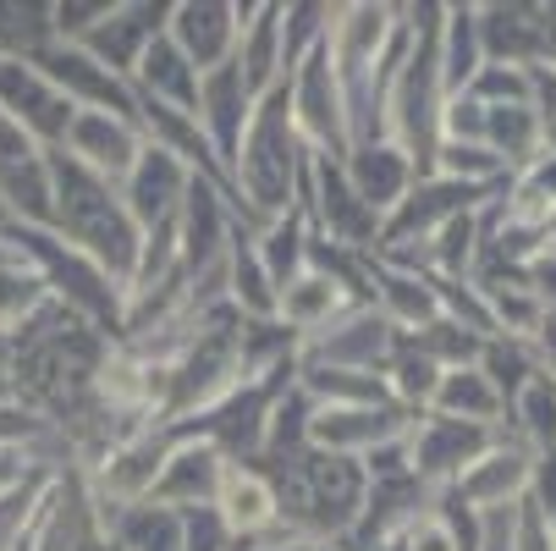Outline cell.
I'll use <instances>...</instances> for the list:
<instances>
[{"mask_svg": "<svg viewBox=\"0 0 556 551\" xmlns=\"http://www.w3.org/2000/svg\"><path fill=\"white\" fill-rule=\"evenodd\" d=\"M215 513L220 524L231 529V540H265L281 529V508H276V486L260 475L254 463H226V475H220V491H215Z\"/></svg>", "mask_w": 556, "mask_h": 551, "instance_id": "obj_23", "label": "cell"}, {"mask_svg": "<svg viewBox=\"0 0 556 551\" xmlns=\"http://www.w3.org/2000/svg\"><path fill=\"white\" fill-rule=\"evenodd\" d=\"M414 342H419V353L425 359H435L441 370H463V364H473L480 359V348H485V337H473V331H463L457 321H430L425 331H414Z\"/></svg>", "mask_w": 556, "mask_h": 551, "instance_id": "obj_39", "label": "cell"}, {"mask_svg": "<svg viewBox=\"0 0 556 551\" xmlns=\"http://www.w3.org/2000/svg\"><path fill=\"white\" fill-rule=\"evenodd\" d=\"M308 243H314V226H308V210H303V204H292L281 221H265V226L254 231L260 265L270 271L276 292H281L292 276H303V271H308Z\"/></svg>", "mask_w": 556, "mask_h": 551, "instance_id": "obj_29", "label": "cell"}, {"mask_svg": "<svg viewBox=\"0 0 556 551\" xmlns=\"http://www.w3.org/2000/svg\"><path fill=\"white\" fill-rule=\"evenodd\" d=\"M50 231L61 243H72L77 254H89L122 292L132 281L138 249H143V231L132 226L122 188L89 177L84 166H72L66 154H55V210H50Z\"/></svg>", "mask_w": 556, "mask_h": 551, "instance_id": "obj_3", "label": "cell"}, {"mask_svg": "<svg viewBox=\"0 0 556 551\" xmlns=\"http://www.w3.org/2000/svg\"><path fill=\"white\" fill-rule=\"evenodd\" d=\"M529 475H534V452L523 441H496L468 475L452 486V497L468 508V513H502V508H518L529 497Z\"/></svg>", "mask_w": 556, "mask_h": 551, "instance_id": "obj_22", "label": "cell"}, {"mask_svg": "<svg viewBox=\"0 0 556 551\" xmlns=\"http://www.w3.org/2000/svg\"><path fill=\"white\" fill-rule=\"evenodd\" d=\"M7 243L39 271V281L50 287L55 303H66L77 321H89L100 326L111 342H122V314H127V292L89 260V254H77L72 243H61L50 226H12L7 231Z\"/></svg>", "mask_w": 556, "mask_h": 551, "instance_id": "obj_5", "label": "cell"}, {"mask_svg": "<svg viewBox=\"0 0 556 551\" xmlns=\"http://www.w3.org/2000/svg\"><path fill=\"white\" fill-rule=\"evenodd\" d=\"M220 292H226V309L237 314V321L249 326H276V281L270 271L260 265V249H254V231L237 226L231 243H226V265H220Z\"/></svg>", "mask_w": 556, "mask_h": 551, "instance_id": "obj_25", "label": "cell"}, {"mask_svg": "<svg viewBox=\"0 0 556 551\" xmlns=\"http://www.w3.org/2000/svg\"><path fill=\"white\" fill-rule=\"evenodd\" d=\"M220 475H226V458L193 436V430H177L166 463H161V480H154L149 502L154 508H172V513H199V508H215V491H220Z\"/></svg>", "mask_w": 556, "mask_h": 551, "instance_id": "obj_19", "label": "cell"}, {"mask_svg": "<svg viewBox=\"0 0 556 551\" xmlns=\"http://www.w3.org/2000/svg\"><path fill=\"white\" fill-rule=\"evenodd\" d=\"M303 172H308V149L292 127L287 84H276L254 105V122H249L243 143H237V161H231L237 221H243L249 231H260L265 221H281L303 193Z\"/></svg>", "mask_w": 556, "mask_h": 551, "instance_id": "obj_1", "label": "cell"}, {"mask_svg": "<svg viewBox=\"0 0 556 551\" xmlns=\"http://www.w3.org/2000/svg\"><path fill=\"white\" fill-rule=\"evenodd\" d=\"M166 23H172V0H116V7L77 39V50H89L100 66H111L116 77L132 84L138 55L166 34Z\"/></svg>", "mask_w": 556, "mask_h": 551, "instance_id": "obj_15", "label": "cell"}, {"mask_svg": "<svg viewBox=\"0 0 556 551\" xmlns=\"http://www.w3.org/2000/svg\"><path fill=\"white\" fill-rule=\"evenodd\" d=\"M23 551H28V546H23Z\"/></svg>", "mask_w": 556, "mask_h": 551, "instance_id": "obj_47", "label": "cell"}, {"mask_svg": "<svg viewBox=\"0 0 556 551\" xmlns=\"http://www.w3.org/2000/svg\"><path fill=\"white\" fill-rule=\"evenodd\" d=\"M473 370H480V375L496 386L502 403H513L518 391L540 375V353H534L529 337H485V348H480V359H473Z\"/></svg>", "mask_w": 556, "mask_h": 551, "instance_id": "obj_35", "label": "cell"}, {"mask_svg": "<svg viewBox=\"0 0 556 551\" xmlns=\"http://www.w3.org/2000/svg\"><path fill=\"white\" fill-rule=\"evenodd\" d=\"M28 551H111V529H105L77 463H66L50 480L45 508H39L34 535H28Z\"/></svg>", "mask_w": 556, "mask_h": 551, "instance_id": "obj_11", "label": "cell"}, {"mask_svg": "<svg viewBox=\"0 0 556 551\" xmlns=\"http://www.w3.org/2000/svg\"><path fill=\"white\" fill-rule=\"evenodd\" d=\"M414 414H403L396 403L380 409H314L308 414V447L337 452V458H369L375 447L408 436Z\"/></svg>", "mask_w": 556, "mask_h": 551, "instance_id": "obj_21", "label": "cell"}, {"mask_svg": "<svg viewBox=\"0 0 556 551\" xmlns=\"http://www.w3.org/2000/svg\"><path fill=\"white\" fill-rule=\"evenodd\" d=\"M143 143H149V138H143L138 122H127V116H111V111H77L55 154H66V161H72V166H84L89 177L122 188V177L138 166Z\"/></svg>", "mask_w": 556, "mask_h": 551, "instance_id": "obj_13", "label": "cell"}, {"mask_svg": "<svg viewBox=\"0 0 556 551\" xmlns=\"http://www.w3.org/2000/svg\"><path fill=\"white\" fill-rule=\"evenodd\" d=\"M529 342H534V353H540V370L556 380V309H545V321H540V331H534Z\"/></svg>", "mask_w": 556, "mask_h": 551, "instance_id": "obj_42", "label": "cell"}, {"mask_svg": "<svg viewBox=\"0 0 556 551\" xmlns=\"http://www.w3.org/2000/svg\"><path fill=\"white\" fill-rule=\"evenodd\" d=\"M237 72H243V84L254 100H265L276 84H287V61H281V0H254V12L237 34Z\"/></svg>", "mask_w": 556, "mask_h": 551, "instance_id": "obj_26", "label": "cell"}, {"mask_svg": "<svg viewBox=\"0 0 556 551\" xmlns=\"http://www.w3.org/2000/svg\"><path fill=\"white\" fill-rule=\"evenodd\" d=\"M331 23H337V7L326 0H281V61L287 72L331 39Z\"/></svg>", "mask_w": 556, "mask_h": 551, "instance_id": "obj_36", "label": "cell"}, {"mask_svg": "<svg viewBox=\"0 0 556 551\" xmlns=\"http://www.w3.org/2000/svg\"><path fill=\"white\" fill-rule=\"evenodd\" d=\"M50 84L77 105V111H111V116H127L138 122V89L127 84V77H116L111 66H100L89 50H77V45H50L39 61H34Z\"/></svg>", "mask_w": 556, "mask_h": 551, "instance_id": "obj_14", "label": "cell"}, {"mask_svg": "<svg viewBox=\"0 0 556 551\" xmlns=\"http://www.w3.org/2000/svg\"><path fill=\"white\" fill-rule=\"evenodd\" d=\"M50 45V0H0V61H39Z\"/></svg>", "mask_w": 556, "mask_h": 551, "instance_id": "obj_32", "label": "cell"}, {"mask_svg": "<svg viewBox=\"0 0 556 551\" xmlns=\"http://www.w3.org/2000/svg\"><path fill=\"white\" fill-rule=\"evenodd\" d=\"M292 370H298V353L281 359V364H270V370H260V375H249L243 386L231 391V398H220L210 414H199V419L182 425V430L204 436L226 463H260L265 436H270V414H276V403L292 391Z\"/></svg>", "mask_w": 556, "mask_h": 551, "instance_id": "obj_6", "label": "cell"}, {"mask_svg": "<svg viewBox=\"0 0 556 551\" xmlns=\"http://www.w3.org/2000/svg\"><path fill=\"white\" fill-rule=\"evenodd\" d=\"M0 210L12 226H50L55 210V149L23 133L0 111Z\"/></svg>", "mask_w": 556, "mask_h": 551, "instance_id": "obj_9", "label": "cell"}, {"mask_svg": "<svg viewBox=\"0 0 556 551\" xmlns=\"http://www.w3.org/2000/svg\"><path fill=\"white\" fill-rule=\"evenodd\" d=\"M111 551H182V513L138 502L111 518Z\"/></svg>", "mask_w": 556, "mask_h": 551, "instance_id": "obj_33", "label": "cell"}, {"mask_svg": "<svg viewBox=\"0 0 556 551\" xmlns=\"http://www.w3.org/2000/svg\"><path fill=\"white\" fill-rule=\"evenodd\" d=\"M243 380H249V321H237V314L220 303V309H210L204 321L193 326V337L172 353L161 425H172V430L193 425L220 398H231Z\"/></svg>", "mask_w": 556, "mask_h": 551, "instance_id": "obj_4", "label": "cell"}, {"mask_svg": "<svg viewBox=\"0 0 556 551\" xmlns=\"http://www.w3.org/2000/svg\"><path fill=\"white\" fill-rule=\"evenodd\" d=\"M12 254H17V249H12V243H7V238H0V265H7V260H12Z\"/></svg>", "mask_w": 556, "mask_h": 551, "instance_id": "obj_45", "label": "cell"}, {"mask_svg": "<svg viewBox=\"0 0 556 551\" xmlns=\"http://www.w3.org/2000/svg\"><path fill=\"white\" fill-rule=\"evenodd\" d=\"M254 0H172V45L193 61V72H215L237 55V34H243Z\"/></svg>", "mask_w": 556, "mask_h": 551, "instance_id": "obj_12", "label": "cell"}, {"mask_svg": "<svg viewBox=\"0 0 556 551\" xmlns=\"http://www.w3.org/2000/svg\"><path fill=\"white\" fill-rule=\"evenodd\" d=\"M45 303H50V287L39 281V271L23 254H12L7 265H0V348H7Z\"/></svg>", "mask_w": 556, "mask_h": 551, "instance_id": "obj_34", "label": "cell"}, {"mask_svg": "<svg viewBox=\"0 0 556 551\" xmlns=\"http://www.w3.org/2000/svg\"><path fill=\"white\" fill-rule=\"evenodd\" d=\"M480 66H485L480 7H446V12H441V84H446V100L463 95Z\"/></svg>", "mask_w": 556, "mask_h": 551, "instance_id": "obj_30", "label": "cell"}, {"mask_svg": "<svg viewBox=\"0 0 556 551\" xmlns=\"http://www.w3.org/2000/svg\"><path fill=\"white\" fill-rule=\"evenodd\" d=\"M0 353H7V348H0Z\"/></svg>", "mask_w": 556, "mask_h": 551, "instance_id": "obj_46", "label": "cell"}, {"mask_svg": "<svg viewBox=\"0 0 556 551\" xmlns=\"http://www.w3.org/2000/svg\"><path fill=\"white\" fill-rule=\"evenodd\" d=\"M34 475V468L23 463V458H7V452H0V491H12L17 480H28Z\"/></svg>", "mask_w": 556, "mask_h": 551, "instance_id": "obj_43", "label": "cell"}, {"mask_svg": "<svg viewBox=\"0 0 556 551\" xmlns=\"http://www.w3.org/2000/svg\"><path fill=\"white\" fill-rule=\"evenodd\" d=\"M287 105H292V127L303 138L308 154H337L348 161L353 133H348V105H342V84L331 72V50H308L292 72H287Z\"/></svg>", "mask_w": 556, "mask_h": 551, "instance_id": "obj_8", "label": "cell"}, {"mask_svg": "<svg viewBox=\"0 0 556 551\" xmlns=\"http://www.w3.org/2000/svg\"><path fill=\"white\" fill-rule=\"evenodd\" d=\"M254 105H260V100L249 95L237 61H226V66H215V72L199 77V111H193V122L204 127V138H210V149H215V161L226 166V177H231V161H237V143H243V133H249V122H254ZM231 199H237V193H231Z\"/></svg>", "mask_w": 556, "mask_h": 551, "instance_id": "obj_20", "label": "cell"}, {"mask_svg": "<svg viewBox=\"0 0 556 551\" xmlns=\"http://www.w3.org/2000/svg\"><path fill=\"white\" fill-rule=\"evenodd\" d=\"M17 386H12V370H7V353H0V403H12Z\"/></svg>", "mask_w": 556, "mask_h": 551, "instance_id": "obj_44", "label": "cell"}, {"mask_svg": "<svg viewBox=\"0 0 556 551\" xmlns=\"http://www.w3.org/2000/svg\"><path fill=\"white\" fill-rule=\"evenodd\" d=\"M249 551H342L337 540H320V535H292V529H276L265 540H254Z\"/></svg>", "mask_w": 556, "mask_h": 551, "instance_id": "obj_41", "label": "cell"}, {"mask_svg": "<svg viewBox=\"0 0 556 551\" xmlns=\"http://www.w3.org/2000/svg\"><path fill=\"white\" fill-rule=\"evenodd\" d=\"M396 337H403V331H396L375 303H364V309L342 314L331 331L298 342V364H331V370H369V375H380L391 348H396Z\"/></svg>", "mask_w": 556, "mask_h": 551, "instance_id": "obj_16", "label": "cell"}, {"mask_svg": "<svg viewBox=\"0 0 556 551\" xmlns=\"http://www.w3.org/2000/svg\"><path fill=\"white\" fill-rule=\"evenodd\" d=\"M260 475L276 486V508H281V529L292 535H320V540H348V529L364 513L369 497V475L358 458H337L320 447H298L287 458L254 463Z\"/></svg>", "mask_w": 556, "mask_h": 551, "instance_id": "obj_2", "label": "cell"}, {"mask_svg": "<svg viewBox=\"0 0 556 551\" xmlns=\"http://www.w3.org/2000/svg\"><path fill=\"white\" fill-rule=\"evenodd\" d=\"M243 540H231V529L220 524L215 508H199V513H182V551H237Z\"/></svg>", "mask_w": 556, "mask_h": 551, "instance_id": "obj_40", "label": "cell"}, {"mask_svg": "<svg viewBox=\"0 0 556 551\" xmlns=\"http://www.w3.org/2000/svg\"><path fill=\"white\" fill-rule=\"evenodd\" d=\"M425 414H446V419H463V425L496 430V419L507 414V403L496 398V386H491L480 370L463 364V370H446V375H441V386H435V398H430Z\"/></svg>", "mask_w": 556, "mask_h": 551, "instance_id": "obj_28", "label": "cell"}, {"mask_svg": "<svg viewBox=\"0 0 556 551\" xmlns=\"http://www.w3.org/2000/svg\"><path fill=\"white\" fill-rule=\"evenodd\" d=\"M132 89H138L143 100H154V105L182 111V116L199 111V72H193V61L172 45V34H161V39H154V45L138 55Z\"/></svg>", "mask_w": 556, "mask_h": 551, "instance_id": "obj_27", "label": "cell"}, {"mask_svg": "<svg viewBox=\"0 0 556 551\" xmlns=\"http://www.w3.org/2000/svg\"><path fill=\"white\" fill-rule=\"evenodd\" d=\"M496 441L502 436L485 430V425H463V419H446V414H419L408 425V468L430 491H452Z\"/></svg>", "mask_w": 556, "mask_h": 551, "instance_id": "obj_10", "label": "cell"}, {"mask_svg": "<svg viewBox=\"0 0 556 551\" xmlns=\"http://www.w3.org/2000/svg\"><path fill=\"white\" fill-rule=\"evenodd\" d=\"M55 475H45V468H34L28 480H17L12 491H0V551H23L28 535H34V518L45 508V491H50Z\"/></svg>", "mask_w": 556, "mask_h": 551, "instance_id": "obj_38", "label": "cell"}, {"mask_svg": "<svg viewBox=\"0 0 556 551\" xmlns=\"http://www.w3.org/2000/svg\"><path fill=\"white\" fill-rule=\"evenodd\" d=\"M386 391H391V403L403 409V414H425L430 409V398H435V386H441V364L435 359H425L419 353V342L414 337H396V348H391V359H386Z\"/></svg>", "mask_w": 556, "mask_h": 551, "instance_id": "obj_31", "label": "cell"}, {"mask_svg": "<svg viewBox=\"0 0 556 551\" xmlns=\"http://www.w3.org/2000/svg\"><path fill=\"white\" fill-rule=\"evenodd\" d=\"M188 188H193V172L177 161V154L143 143L138 166L122 177V204H127L132 226L149 238V231H161V226H172V221H177V210H182Z\"/></svg>", "mask_w": 556, "mask_h": 551, "instance_id": "obj_18", "label": "cell"}, {"mask_svg": "<svg viewBox=\"0 0 556 551\" xmlns=\"http://www.w3.org/2000/svg\"><path fill=\"white\" fill-rule=\"evenodd\" d=\"M0 111H7L23 133H34L45 149H61L77 105L50 84L34 61H0Z\"/></svg>", "mask_w": 556, "mask_h": 551, "instance_id": "obj_17", "label": "cell"}, {"mask_svg": "<svg viewBox=\"0 0 556 551\" xmlns=\"http://www.w3.org/2000/svg\"><path fill=\"white\" fill-rule=\"evenodd\" d=\"M298 204L308 210L314 238L331 243V249L369 254V249L380 243V215L353 193L348 166L337 161V154H308V172H303V193H298Z\"/></svg>", "mask_w": 556, "mask_h": 551, "instance_id": "obj_7", "label": "cell"}, {"mask_svg": "<svg viewBox=\"0 0 556 551\" xmlns=\"http://www.w3.org/2000/svg\"><path fill=\"white\" fill-rule=\"evenodd\" d=\"M348 183H353V193L386 221L396 204H403L408 193H414V183H419V172H414V161L403 149H396L391 138H375V143H353L348 149Z\"/></svg>", "mask_w": 556, "mask_h": 551, "instance_id": "obj_24", "label": "cell"}, {"mask_svg": "<svg viewBox=\"0 0 556 551\" xmlns=\"http://www.w3.org/2000/svg\"><path fill=\"white\" fill-rule=\"evenodd\" d=\"M507 414H513V425H518V441L529 447V452H545V447H556V380L540 370L518 398L507 403Z\"/></svg>", "mask_w": 556, "mask_h": 551, "instance_id": "obj_37", "label": "cell"}]
</instances>
